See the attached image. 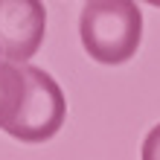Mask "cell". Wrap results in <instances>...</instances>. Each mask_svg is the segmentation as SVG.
<instances>
[{"label":"cell","instance_id":"1","mask_svg":"<svg viewBox=\"0 0 160 160\" xmlns=\"http://www.w3.org/2000/svg\"><path fill=\"white\" fill-rule=\"evenodd\" d=\"M79 35L88 55L99 64H125L143 41V12L131 0L84 3Z\"/></svg>","mask_w":160,"mask_h":160},{"label":"cell","instance_id":"2","mask_svg":"<svg viewBox=\"0 0 160 160\" xmlns=\"http://www.w3.org/2000/svg\"><path fill=\"white\" fill-rule=\"evenodd\" d=\"M23 76H26V99L21 114L6 128V134L21 143H44L61 131L64 117H67V99H64L58 82L47 70L23 64Z\"/></svg>","mask_w":160,"mask_h":160},{"label":"cell","instance_id":"3","mask_svg":"<svg viewBox=\"0 0 160 160\" xmlns=\"http://www.w3.org/2000/svg\"><path fill=\"white\" fill-rule=\"evenodd\" d=\"M47 35V9L38 0H0V61L23 67Z\"/></svg>","mask_w":160,"mask_h":160},{"label":"cell","instance_id":"4","mask_svg":"<svg viewBox=\"0 0 160 160\" xmlns=\"http://www.w3.org/2000/svg\"><path fill=\"white\" fill-rule=\"evenodd\" d=\"M26 99V76L23 67L9 61H0V128H9L15 117L21 114Z\"/></svg>","mask_w":160,"mask_h":160},{"label":"cell","instance_id":"5","mask_svg":"<svg viewBox=\"0 0 160 160\" xmlns=\"http://www.w3.org/2000/svg\"><path fill=\"white\" fill-rule=\"evenodd\" d=\"M143 160H160V122L146 134L143 140V154H140Z\"/></svg>","mask_w":160,"mask_h":160}]
</instances>
